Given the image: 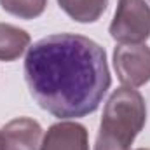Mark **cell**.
<instances>
[{"mask_svg": "<svg viewBox=\"0 0 150 150\" xmlns=\"http://www.w3.org/2000/svg\"><path fill=\"white\" fill-rule=\"evenodd\" d=\"M0 5L19 19H35L45 11L47 0H0Z\"/></svg>", "mask_w": 150, "mask_h": 150, "instance_id": "9", "label": "cell"}, {"mask_svg": "<svg viewBox=\"0 0 150 150\" xmlns=\"http://www.w3.org/2000/svg\"><path fill=\"white\" fill-rule=\"evenodd\" d=\"M110 35L119 44H143L150 37V5L145 0H119Z\"/></svg>", "mask_w": 150, "mask_h": 150, "instance_id": "3", "label": "cell"}, {"mask_svg": "<svg viewBox=\"0 0 150 150\" xmlns=\"http://www.w3.org/2000/svg\"><path fill=\"white\" fill-rule=\"evenodd\" d=\"M30 33L9 23H0V61H16L30 47Z\"/></svg>", "mask_w": 150, "mask_h": 150, "instance_id": "7", "label": "cell"}, {"mask_svg": "<svg viewBox=\"0 0 150 150\" xmlns=\"http://www.w3.org/2000/svg\"><path fill=\"white\" fill-rule=\"evenodd\" d=\"M113 68L124 86H145L150 80V47L145 44H119L113 51Z\"/></svg>", "mask_w": 150, "mask_h": 150, "instance_id": "4", "label": "cell"}, {"mask_svg": "<svg viewBox=\"0 0 150 150\" xmlns=\"http://www.w3.org/2000/svg\"><path fill=\"white\" fill-rule=\"evenodd\" d=\"M25 79L38 105L67 120L96 112L112 84L105 49L77 33H54L30 45Z\"/></svg>", "mask_w": 150, "mask_h": 150, "instance_id": "1", "label": "cell"}, {"mask_svg": "<svg viewBox=\"0 0 150 150\" xmlns=\"http://www.w3.org/2000/svg\"><path fill=\"white\" fill-rule=\"evenodd\" d=\"M40 150H89V133L74 120L56 122L44 134Z\"/></svg>", "mask_w": 150, "mask_h": 150, "instance_id": "6", "label": "cell"}, {"mask_svg": "<svg viewBox=\"0 0 150 150\" xmlns=\"http://www.w3.org/2000/svg\"><path fill=\"white\" fill-rule=\"evenodd\" d=\"M58 5L77 23H94L107 11L108 0H58Z\"/></svg>", "mask_w": 150, "mask_h": 150, "instance_id": "8", "label": "cell"}, {"mask_svg": "<svg viewBox=\"0 0 150 150\" xmlns=\"http://www.w3.org/2000/svg\"><path fill=\"white\" fill-rule=\"evenodd\" d=\"M147 122L145 98L134 87L115 89L105 103L94 150H131Z\"/></svg>", "mask_w": 150, "mask_h": 150, "instance_id": "2", "label": "cell"}, {"mask_svg": "<svg viewBox=\"0 0 150 150\" xmlns=\"http://www.w3.org/2000/svg\"><path fill=\"white\" fill-rule=\"evenodd\" d=\"M42 138L40 124L30 117L12 119L0 129L4 150H40Z\"/></svg>", "mask_w": 150, "mask_h": 150, "instance_id": "5", "label": "cell"}, {"mask_svg": "<svg viewBox=\"0 0 150 150\" xmlns=\"http://www.w3.org/2000/svg\"><path fill=\"white\" fill-rule=\"evenodd\" d=\"M136 150H149V149H136Z\"/></svg>", "mask_w": 150, "mask_h": 150, "instance_id": "10", "label": "cell"}, {"mask_svg": "<svg viewBox=\"0 0 150 150\" xmlns=\"http://www.w3.org/2000/svg\"><path fill=\"white\" fill-rule=\"evenodd\" d=\"M0 150H4V149H2V142H0Z\"/></svg>", "mask_w": 150, "mask_h": 150, "instance_id": "11", "label": "cell"}]
</instances>
